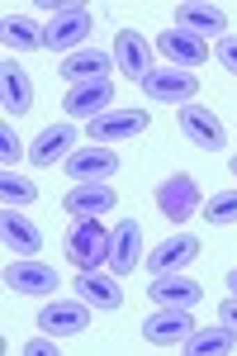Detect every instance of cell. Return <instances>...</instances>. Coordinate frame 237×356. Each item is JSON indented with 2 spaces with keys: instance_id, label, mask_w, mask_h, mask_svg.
Segmentation results:
<instances>
[{
  "instance_id": "obj_5",
  "label": "cell",
  "mask_w": 237,
  "mask_h": 356,
  "mask_svg": "<svg viewBox=\"0 0 237 356\" xmlns=\"http://www.w3.org/2000/svg\"><path fill=\"white\" fill-rule=\"evenodd\" d=\"M114 204H119V195H114L109 181H76L72 191L62 195V209H67L72 219H100Z\"/></svg>"
},
{
  "instance_id": "obj_24",
  "label": "cell",
  "mask_w": 237,
  "mask_h": 356,
  "mask_svg": "<svg viewBox=\"0 0 237 356\" xmlns=\"http://www.w3.org/2000/svg\"><path fill=\"white\" fill-rule=\"evenodd\" d=\"M181 347H185V356H223L237 347V332L228 323H213V328H195Z\"/></svg>"
},
{
  "instance_id": "obj_20",
  "label": "cell",
  "mask_w": 237,
  "mask_h": 356,
  "mask_svg": "<svg viewBox=\"0 0 237 356\" xmlns=\"http://www.w3.org/2000/svg\"><path fill=\"white\" fill-rule=\"evenodd\" d=\"M62 76L72 86H85V81H105L109 72H114V57L100 53V48H76V53H67V62L57 67Z\"/></svg>"
},
{
  "instance_id": "obj_14",
  "label": "cell",
  "mask_w": 237,
  "mask_h": 356,
  "mask_svg": "<svg viewBox=\"0 0 237 356\" xmlns=\"http://www.w3.org/2000/svg\"><path fill=\"white\" fill-rule=\"evenodd\" d=\"M138 261H142V223H138V219H124L114 233H109V261H105V266L124 280Z\"/></svg>"
},
{
  "instance_id": "obj_22",
  "label": "cell",
  "mask_w": 237,
  "mask_h": 356,
  "mask_svg": "<svg viewBox=\"0 0 237 356\" xmlns=\"http://www.w3.org/2000/svg\"><path fill=\"white\" fill-rule=\"evenodd\" d=\"M76 295L90 309H124V285H119V275L109 271V275H100V271H81L76 275Z\"/></svg>"
},
{
  "instance_id": "obj_8",
  "label": "cell",
  "mask_w": 237,
  "mask_h": 356,
  "mask_svg": "<svg viewBox=\"0 0 237 356\" xmlns=\"http://www.w3.org/2000/svg\"><path fill=\"white\" fill-rule=\"evenodd\" d=\"M109 105H114V81H85V86H72L67 90V100H62V110H67V119L76 124V119H100V114H109Z\"/></svg>"
},
{
  "instance_id": "obj_28",
  "label": "cell",
  "mask_w": 237,
  "mask_h": 356,
  "mask_svg": "<svg viewBox=\"0 0 237 356\" xmlns=\"http://www.w3.org/2000/svg\"><path fill=\"white\" fill-rule=\"evenodd\" d=\"M19 157H24V147H19V134L5 124V129H0V162H5V171L19 162Z\"/></svg>"
},
{
  "instance_id": "obj_19",
  "label": "cell",
  "mask_w": 237,
  "mask_h": 356,
  "mask_svg": "<svg viewBox=\"0 0 237 356\" xmlns=\"http://www.w3.org/2000/svg\"><path fill=\"white\" fill-rule=\"evenodd\" d=\"M147 295L157 300V309H195L204 290H199V280H190L185 271H171V275H157Z\"/></svg>"
},
{
  "instance_id": "obj_23",
  "label": "cell",
  "mask_w": 237,
  "mask_h": 356,
  "mask_svg": "<svg viewBox=\"0 0 237 356\" xmlns=\"http://www.w3.org/2000/svg\"><path fill=\"white\" fill-rule=\"evenodd\" d=\"M114 171H119V157L109 147H76L67 157V176L72 181H109Z\"/></svg>"
},
{
  "instance_id": "obj_21",
  "label": "cell",
  "mask_w": 237,
  "mask_h": 356,
  "mask_svg": "<svg viewBox=\"0 0 237 356\" xmlns=\"http://www.w3.org/2000/svg\"><path fill=\"white\" fill-rule=\"evenodd\" d=\"M0 105H5V114H28L33 110V81H28L24 67L10 62V57H5V67H0Z\"/></svg>"
},
{
  "instance_id": "obj_32",
  "label": "cell",
  "mask_w": 237,
  "mask_h": 356,
  "mask_svg": "<svg viewBox=\"0 0 237 356\" xmlns=\"http://www.w3.org/2000/svg\"><path fill=\"white\" fill-rule=\"evenodd\" d=\"M228 290H233V295H237V266H233V271H228Z\"/></svg>"
},
{
  "instance_id": "obj_25",
  "label": "cell",
  "mask_w": 237,
  "mask_h": 356,
  "mask_svg": "<svg viewBox=\"0 0 237 356\" xmlns=\"http://www.w3.org/2000/svg\"><path fill=\"white\" fill-rule=\"evenodd\" d=\"M5 48H15V53H38L43 48V29L24 19V15H5Z\"/></svg>"
},
{
  "instance_id": "obj_30",
  "label": "cell",
  "mask_w": 237,
  "mask_h": 356,
  "mask_svg": "<svg viewBox=\"0 0 237 356\" xmlns=\"http://www.w3.org/2000/svg\"><path fill=\"white\" fill-rule=\"evenodd\" d=\"M57 342L53 337H33V342H24V356H53Z\"/></svg>"
},
{
  "instance_id": "obj_13",
  "label": "cell",
  "mask_w": 237,
  "mask_h": 356,
  "mask_svg": "<svg viewBox=\"0 0 237 356\" xmlns=\"http://www.w3.org/2000/svg\"><path fill=\"white\" fill-rule=\"evenodd\" d=\"M76 124L67 119V124H48L43 134L33 138V147H28V157H33V166H57V162H67L72 152H76Z\"/></svg>"
},
{
  "instance_id": "obj_2",
  "label": "cell",
  "mask_w": 237,
  "mask_h": 356,
  "mask_svg": "<svg viewBox=\"0 0 237 356\" xmlns=\"http://www.w3.org/2000/svg\"><path fill=\"white\" fill-rule=\"evenodd\" d=\"M142 95H147V100H161V105H195L199 76L185 72V67H152V72L142 76Z\"/></svg>"
},
{
  "instance_id": "obj_17",
  "label": "cell",
  "mask_w": 237,
  "mask_h": 356,
  "mask_svg": "<svg viewBox=\"0 0 237 356\" xmlns=\"http://www.w3.org/2000/svg\"><path fill=\"white\" fill-rule=\"evenodd\" d=\"M5 285H10L15 295H53L57 271L43 266V261H33V257H19L15 266H5Z\"/></svg>"
},
{
  "instance_id": "obj_7",
  "label": "cell",
  "mask_w": 237,
  "mask_h": 356,
  "mask_svg": "<svg viewBox=\"0 0 237 356\" xmlns=\"http://www.w3.org/2000/svg\"><path fill=\"white\" fill-rule=\"evenodd\" d=\"M85 134H90V143H124V138H138V134H147V110H138V105L124 110V105H119V110L90 119Z\"/></svg>"
},
{
  "instance_id": "obj_15",
  "label": "cell",
  "mask_w": 237,
  "mask_h": 356,
  "mask_svg": "<svg viewBox=\"0 0 237 356\" xmlns=\"http://www.w3.org/2000/svg\"><path fill=\"white\" fill-rule=\"evenodd\" d=\"M114 62H119V72H124V81H138L152 72V43L142 38V33H133V29H119V38H114Z\"/></svg>"
},
{
  "instance_id": "obj_9",
  "label": "cell",
  "mask_w": 237,
  "mask_h": 356,
  "mask_svg": "<svg viewBox=\"0 0 237 356\" xmlns=\"http://www.w3.org/2000/svg\"><path fill=\"white\" fill-rule=\"evenodd\" d=\"M38 328L53 332V337H76V332H90V304H85V300H53V304H43Z\"/></svg>"
},
{
  "instance_id": "obj_11",
  "label": "cell",
  "mask_w": 237,
  "mask_h": 356,
  "mask_svg": "<svg viewBox=\"0 0 237 356\" xmlns=\"http://www.w3.org/2000/svg\"><path fill=\"white\" fill-rule=\"evenodd\" d=\"M181 134L190 143H199L204 152H218L228 143V129H223V119L209 105H181Z\"/></svg>"
},
{
  "instance_id": "obj_4",
  "label": "cell",
  "mask_w": 237,
  "mask_h": 356,
  "mask_svg": "<svg viewBox=\"0 0 237 356\" xmlns=\"http://www.w3.org/2000/svg\"><path fill=\"white\" fill-rule=\"evenodd\" d=\"M157 209H161V219H171V223L195 219V214H199V181L185 176V171L166 176L157 186Z\"/></svg>"
},
{
  "instance_id": "obj_3",
  "label": "cell",
  "mask_w": 237,
  "mask_h": 356,
  "mask_svg": "<svg viewBox=\"0 0 237 356\" xmlns=\"http://www.w3.org/2000/svg\"><path fill=\"white\" fill-rule=\"evenodd\" d=\"M85 33H90V10L85 5H62L43 29V48L48 53H76L85 43Z\"/></svg>"
},
{
  "instance_id": "obj_31",
  "label": "cell",
  "mask_w": 237,
  "mask_h": 356,
  "mask_svg": "<svg viewBox=\"0 0 237 356\" xmlns=\"http://www.w3.org/2000/svg\"><path fill=\"white\" fill-rule=\"evenodd\" d=\"M218 323H228V328L237 332V295H233V300H223V304H218Z\"/></svg>"
},
{
  "instance_id": "obj_1",
  "label": "cell",
  "mask_w": 237,
  "mask_h": 356,
  "mask_svg": "<svg viewBox=\"0 0 237 356\" xmlns=\"http://www.w3.org/2000/svg\"><path fill=\"white\" fill-rule=\"evenodd\" d=\"M67 261L76 266V271H95V266H105L109 261V233L100 219H76L67 228Z\"/></svg>"
},
{
  "instance_id": "obj_26",
  "label": "cell",
  "mask_w": 237,
  "mask_h": 356,
  "mask_svg": "<svg viewBox=\"0 0 237 356\" xmlns=\"http://www.w3.org/2000/svg\"><path fill=\"white\" fill-rule=\"evenodd\" d=\"M0 200H5L10 209H24V204L38 200V186H33L28 176H19V171H5V176H0Z\"/></svg>"
},
{
  "instance_id": "obj_10",
  "label": "cell",
  "mask_w": 237,
  "mask_h": 356,
  "mask_svg": "<svg viewBox=\"0 0 237 356\" xmlns=\"http://www.w3.org/2000/svg\"><path fill=\"white\" fill-rule=\"evenodd\" d=\"M176 29L195 33V38H223L228 33V10L223 5H209V0L176 5Z\"/></svg>"
},
{
  "instance_id": "obj_33",
  "label": "cell",
  "mask_w": 237,
  "mask_h": 356,
  "mask_svg": "<svg viewBox=\"0 0 237 356\" xmlns=\"http://www.w3.org/2000/svg\"><path fill=\"white\" fill-rule=\"evenodd\" d=\"M228 171H233V176H237V157H233V162H228Z\"/></svg>"
},
{
  "instance_id": "obj_12",
  "label": "cell",
  "mask_w": 237,
  "mask_h": 356,
  "mask_svg": "<svg viewBox=\"0 0 237 356\" xmlns=\"http://www.w3.org/2000/svg\"><path fill=\"white\" fill-rule=\"evenodd\" d=\"M0 243H5L10 257H38L43 233H38V223L28 219L24 209H10L5 204V214H0Z\"/></svg>"
},
{
  "instance_id": "obj_16",
  "label": "cell",
  "mask_w": 237,
  "mask_h": 356,
  "mask_svg": "<svg viewBox=\"0 0 237 356\" xmlns=\"http://www.w3.org/2000/svg\"><path fill=\"white\" fill-rule=\"evenodd\" d=\"M157 53L166 57L171 67L195 72V67H204L209 48H204V38H195V33H185V29H166V33H157Z\"/></svg>"
},
{
  "instance_id": "obj_27",
  "label": "cell",
  "mask_w": 237,
  "mask_h": 356,
  "mask_svg": "<svg viewBox=\"0 0 237 356\" xmlns=\"http://www.w3.org/2000/svg\"><path fill=\"white\" fill-rule=\"evenodd\" d=\"M204 219L209 223H237V191H218L204 200Z\"/></svg>"
},
{
  "instance_id": "obj_18",
  "label": "cell",
  "mask_w": 237,
  "mask_h": 356,
  "mask_svg": "<svg viewBox=\"0 0 237 356\" xmlns=\"http://www.w3.org/2000/svg\"><path fill=\"white\" fill-rule=\"evenodd\" d=\"M195 332V318H190V309H161L152 314L147 323H142V337L152 342V347H176Z\"/></svg>"
},
{
  "instance_id": "obj_6",
  "label": "cell",
  "mask_w": 237,
  "mask_h": 356,
  "mask_svg": "<svg viewBox=\"0 0 237 356\" xmlns=\"http://www.w3.org/2000/svg\"><path fill=\"white\" fill-rule=\"evenodd\" d=\"M199 252H204V247H199L195 233H171V238L157 243L142 261H147V271H152V275H171V271H185L190 261H199Z\"/></svg>"
},
{
  "instance_id": "obj_29",
  "label": "cell",
  "mask_w": 237,
  "mask_h": 356,
  "mask_svg": "<svg viewBox=\"0 0 237 356\" xmlns=\"http://www.w3.org/2000/svg\"><path fill=\"white\" fill-rule=\"evenodd\" d=\"M218 62L237 76V38H233V33H223V38H218Z\"/></svg>"
}]
</instances>
